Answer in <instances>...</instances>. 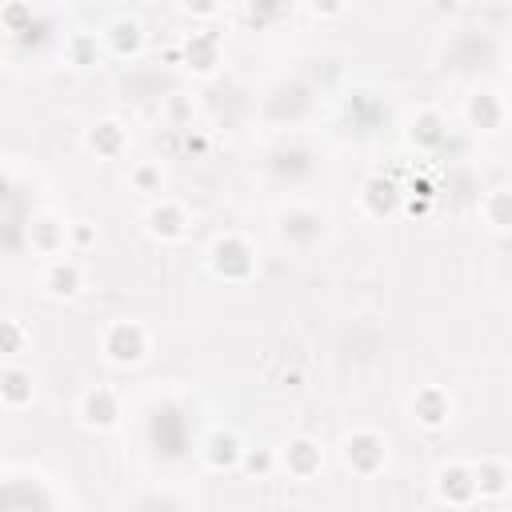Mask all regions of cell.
<instances>
[{"label":"cell","mask_w":512,"mask_h":512,"mask_svg":"<svg viewBox=\"0 0 512 512\" xmlns=\"http://www.w3.org/2000/svg\"><path fill=\"white\" fill-rule=\"evenodd\" d=\"M208 264L220 280H248L252 268H256V252L248 248V240L240 236H220L208 252Z\"/></svg>","instance_id":"cell-1"},{"label":"cell","mask_w":512,"mask_h":512,"mask_svg":"<svg viewBox=\"0 0 512 512\" xmlns=\"http://www.w3.org/2000/svg\"><path fill=\"white\" fill-rule=\"evenodd\" d=\"M104 352L112 364H140L148 356V332L132 320H116L104 332Z\"/></svg>","instance_id":"cell-2"},{"label":"cell","mask_w":512,"mask_h":512,"mask_svg":"<svg viewBox=\"0 0 512 512\" xmlns=\"http://www.w3.org/2000/svg\"><path fill=\"white\" fill-rule=\"evenodd\" d=\"M384 460H388L384 436H376V432H352V436L344 440V464H348L356 476H376V472L384 468Z\"/></svg>","instance_id":"cell-3"},{"label":"cell","mask_w":512,"mask_h":512,"mask_svg":"<svg viewBox=\"0 0 512 512\" xmlns=\"http://www.w3.org/2000/svg\"><path fill=\"white\" fill-rule=\"evenodd\" d=\"M436 496L444 500V504H456V508H464V504H472L480 492H476V472H472V464H444L440 472H436Z\"/></svg>","instance_id":"cell-4"},{"label":"cell","mask_w":512,"mask_h":512,"mask_svg":"<svg viewBox=\"0 0 512 512\" xmlns=\"http://www.w3.org/2000/svg\"><path fill=\"white\" fill-rule=\"evenodd\" d=\"M280 464L288 468V476H296V480H308V476H316V472H320V464H324V452H320V444H316V440H308V436H296V440H288V444H284V452H280Z\"/></svg>","instance_id":"cell-5"},{"label":"cell","mask_w":512,"mask_h":512,"mask_svg":"<svg viewBox=\"0 0 512 512\" xmlns=\"http://www.w3.org/2000/svg\"><path fill=\"white\" fill-rule=\"evenodd\" d=\"M412 416H416V424H424V428H444L448 416H452V396H448L444 388L428 384V388H420V392L412 396Z\"/></svg>","instance_id":"cell-6"},{"label":"cell","mask_w":512,"mask_h":512,"mask_svg":"<svg viewBox=\"0 0 512 512\" xmlns=\"http://www.w3.org/2000/svg\"><path fill=\"white\" fill-rule=\"evenodd\" d=\"M80 416H84V424L88 428H116V420H120V400H116V392L112 388H92V392H84V400H80Z\"/></svg>","instance_id":"cell-7"},{"label":"cell","mask_w":512,"mask_h":512,"mask_svg":"<svg viewBox=\"0 0 512 512\" xmlns=\"http://www.w3.org/2000/svg\"><path fill=\"white\" fill-rule=\"evenodd\" d=\"M104 44H108L112 56H140V48H144V28H140L136 20H128V16H116V20L104 28Z\"/></svg>","instance_id":"cell-8"},{"label":"cell","mask_w":512,"mask_h":512,"mask_svg":"<svg viewBox=\"0 0 512 512\" xmlns=\"http://www.w3.org/2000/svg\"><path fill=\"white\" fill-rule=\"evenodd\" d=\"M184 228H188V216H184V208H180V204L160 200V204H152V208H148V232H152L156 240H180V236H184Z\"/></svg>","instance_id":"cell-9"},{"label":"cell","mask_w":512,"mask_h":512,"mask_svg":"<svg viewBox=\"0 0 512 512\" xmlns=\"http://www.w3.org/2000/svg\"><path fill=\"white\" fill-rule=\"evenodd\" d=\"M204 460H208L216 472L240 468V460H244V448H240L236 432H228V428H216V432L208 436V444H204Z\"/></svg>","instance_id":"cell-10"},{"label":"cell","mask_w":512,"mask_h":512,"mask_svg":"<svg viewBox=\"0 0 512 512\" xmlns=\"http://www.w3.org/2000/svg\"><path fill=\"white\" fill-rule=\"evenodd\" d=\"M472 472H476V492L484 500H496L512 488V468L504 460H480V464H472Z\"/></svg>","instance_id":"cell-11"},{"label":"cell","mask_w":512,"mask_h":512,"mask_svg":"<svg viewBox=\"0 0 512 512\" xmlns=\"http://www.w3.org/2000/svg\"><path fill=\"white\" fill-rule=\"evenodd\" d=\"M468 124L480 132H496L504 124V100L496 92H476L468 100Z\"/></svg>","instance_id":"cell-12"},{"label":"cell","mask_w":512,"mask_h":512,"mask_svg":"<svg viewBox=\"0 0 512 512\" xmlns=\"http://www.w3.org/2000/svg\"><path fill=\"white\" fill-rule=\"evenodd\" d=\"M364 208L372 216H388L400 208V188L388 180V176H368L364 180Z\"/></svg>","instance_id":"cell-13"},{"label":"cell","mask_w":512,"mask_h":512,"mask_svg":"<svg viewBox=\"0 0 512 512\" xmlns=\"http://www.w3.org/2000/svg\"><path fill=\"white\" fill-rule=\"evenodd\" d=\"M80 284H84L80 268H76L72 260H64V256H56V260L48 264V272H44V288H48L52 296H76Z\"/></svg>","instance_id":"cell-14"},{"label":"cell","mask_w":512,"mask_h":512,"mask_svg":"<svg viewBox=\"0 0 512 512\" xmlns=\"http://www.w3.org/2000/svg\"><path fill=\"white\" fill-rule=\"evenodd\" d=\"M88 148L100 152V156H120V152L128 148V132H124V124H116V120H100V124L88 132Z\"/></svg>","instance_id":"cell-15"},{"label":"cell","mask_w":512,"mask_h":512,"mask_svg":"<svg viewBox=\"0 0 512 512\" xmlns=\"http://www.w3.org/2000/svg\"><path fill=\"white\" fill-rule=\"evenodd\" d=\"M184 56H188V68L196 72H212L220 64V44L212 32H196L188 44H184Z\"/></svg>","instance_id":"cell-16"},{"label":"cell","mask_w":512,"mask_h":512,"mask_svg":"<svg viewBox=\"0 0 512 512\" xmlns=\"http://www.w3.org/2000/svg\"><path fill=\"white\" fill-rule=\"evenodd\" d=\"M0 396H4L8 408H24V404L32 400V376H28L24 368L8 364V368L0 372Z\"/></svg>","instance_id":"cell-17"},{"label":"cell","mask_w":512,"mask_h":512,"mask_svg":"<svg viewBox=\"0 0 512 512\" xmlns=\"http://www.w3.org/2000/svg\"><path fill=\"white\" fill-rule=\"evenodd\" d=\"M484 220H488L496 232H512V188L488 192V200H484Z\"/></svg>","instance_id":"cell-18"},{"label":"cell","mask_w":512,"mask_h":512,"mask_svg":"<svg viewBox=\"0 0 512 512\" xmlns=\"http://www.w3.org/2000/svg\"><path fill=\"white\" fill-rule=\"evenodd\" d=\"M32 244L40 248V252H48V256H56L60 248H64V224H56V220H36L32 224Z\"/></svg>","instance_id":"cell-19"},{"label":"cell","mask_w":512,"mask_h":512,"mask_svg":"<svg viewBox=\"0 0 512 512\" xmlns=\"http://www.w3.org/2000/svg\"><path fill=\"white\" fill-rule=\"evenodd\" d=\"M64 52H68V60H72V64L88 68V64H96L100 44H96V36H92V32H80V36H72V40L64 44Z\"/></svg>","instance_id":"cell-20"},{"label":"cell","mask_w":512,"mask_h":512,"mask_svg":"<svg viewBox=\"0 0 512 512\" xmlns=\"http://www.w3.org/2000/svg\"><path fill=\"white\" fill-rule=\"evenodd\" d=\"M412 140H420V144H440L444 140V120L436 116V112H424V116H416V124H412Z\"/></svg>","instance_id":"cell-21"},{"label":"cell","mask_w":512,"mask_h":512,"mask_svg":"<svg viewBox=\"0 0 512 512\" xmlns=\"http://www.w3.org/2000/svg\"><path fill=\"white\" fill-rule=\"evenodd\" d=\"M276 464H280V456L268 452V448H244V460H240V468H244L248 476H268Z\"/></svg>","instance_id":"cell-22"},{"label":"cell","mask_w":512,"mask_h":512,"mask_svg":"<svg viewBox=\"0 0 512 512\" xmlns=\"http://www.w3.org/2000/svg\"><path fill=\"white\" fill-rule=\"evenodd\" d=\"M132 180H136L140 192H160V184H164V176H160L156 164H140V168L132 172Z\"/></svg>","instance_id":"cell-23"},{"label":"cell","mask_w":512,"mask_h":512,"mask_svg":"<svg viewBox=\"0 0 512 512\" xmlns=\"http://www.w3.org/2000/svg\"><path fill=\"white\" fill-rule=\"evenodd\" d=\"M20 344H24V332H20L16 320H8L4 324V352H20Z\"/></svg>","instance_id":"cell-24"},{"label":"cell","mask_w":512,"mask_h":512,"mask_svg":"<svg viewBox=\"0 0 512 512\" xmlns=\"http://www.w3.org/2000/svg\"><path fill=\"white\" fill-rule=\"evenodd\" d=\"M184 8H188L192 16H212V12L220 8V0H184Z\"/></svg>","instance_id":"cell-25"},{"label":"cell","mask_w":512,"mask_h":512,"mask_svg":"<svg viewBox=\"0 0 512 512\" xmlns=\"http://www.w3.org/2000/svg\"><path fill=\"white\" fill-rule=\"evenodd\" d=\"M320 16H336V12H344V0H308Z\"/></svg>","instance_id":"cell-26"},{"label":"cell","mask_w":512,"mask_h":512,"mask_svg":"<svg viewBox=\"0 0 512 512\" xmlns=\"http://www.w3.org/2000/svg\"><path fill=\"white\" fill-rule=\"evenodd\" d=\"M72 236H76V244H92V228H84V224H76Z\"/></svg>","instance_id":"cell-27"},{"label":"cell","mask_w":512,"mask_h":512,"mask_svg":"<svg viewBox=\"0 0 512 512\" xmlns=\"http://www.w3.org/2000/svg\"><path fill=\"white\" fill-rule=\"evenodd\" d=\"M440 4H444V8H448V4H460V0H440Z\"/></svg>","instance_id":"cell-28"}]
</instances>
